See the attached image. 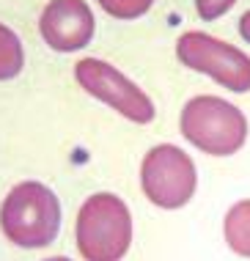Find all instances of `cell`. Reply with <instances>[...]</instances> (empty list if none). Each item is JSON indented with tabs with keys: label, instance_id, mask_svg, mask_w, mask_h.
<instances>
[{
	"label": "cell",
	"instance_id": "7c38bea8",
	"mask_svg": "<svg viewBox=\"0 0 250 261\" xmlns=\"http://www.w3.org/2000/svg\"><path fill=\"white\" fill-rule=\"evenodd\" d=\"M239 36H242V39H245L247 44H250V9H247V11L239 17Z\"/></svg>",
	"mask_w": 250,
	"mask_h": 261
},
{
	"label": "cell",
	"instance_id": "5b68a950",
	"mask_svg": "<svg viewBox=\"0 0 250 261\" xmlns=\"http://www.w3.org/2000/svg\"><path fill=\"white\" fill-rule=\"evenodd\" d=\"M176 58L182 66L212 77L234 94L250 91V55L204 31H187L176 39Z\"/></svg>",
	"mask_w": 250,
	"mask_h": 261
},
{
	"label": "cell",
	"instance_id": "277c9868",
	"mask_svg": "<svg viewBox=\"0 0 250 261\" xmlns=\"http://www.w3.org/2000/svg\"><path fill=\"white\" fill-rule=\"evenodd\" d=\"M140 190L154 206L168 212L182 209L198 190V168L184 149L173 143H157L143 154Z\"/></svg>",
	"mask_w": 250,
	"mask_h": 261
},
{
	"label": "cell",
	"instance_id": "8992f818",
	"mask_svg": "<svg viewBox=\"0 0 250 261\" xmlns=\"http://www.w3.org/2000/svg\"><path fill=\"white\" fill-rule=\"evenodd\" d=\"M74 80L88 96L107 105L124 116L132 124H152L157 116V108L152 96L143 91L138 83H132L124 72H118L113 63L102 58H83L74 66Z\"/></svg>",
	"mask_w": 250,
	"mask_h": 261
},
{
	"label": "cell",
	"instance_id": "4fadbf2b",
	"mask_svg": "<svg viewBox=\"0 0 250 261\" xmlns=\"http://www.w3.org/2000/svg\"><path fill=\"white\" fill-rule=\"evenodd\" d=\"M44 261H71L69 256H49V258H44Z\"/></svg>",
	"mask_w": 250,
	"mask_h": 261
},
{
	"label": "cell",
	"instance_id": "6da1fadb",
	"mask_svg": "<svg viewBox=\"0 0 250 261\" xmlns=\"http://www.w3.org/2000/svg\"><path fill=\"white\" fill-rule=\"evenodd\" d=\"M61 198L44 181H19L0 203V231L11 245L22 250L53 245L61 234Z\"/></svg>",
	"mask_w": 250,
	"mask_h": 261
},
{
	"label": "cell",
	"instance_id": "7a4b0ae2",
	"mask_svg": "<svg viewBox=\"0 0 250 261\" xmlns=\"http://www.w3.org/2000/svg\"><path fill=\"white\" fill-rule=\"evenodd\" d=\"M132 234V212L116 193H94L77 209L74 245L83 261H121Z\"/></svg>",
	"mask_w": 250,
	"mask_h": 261
},
{
	"label": "cell",
	"instance_id": "8fae6325",
	"mask_svg": "<svg viewBox=\"0 0 250 261\" xmlns=\"http://www.w3.org/2000/svg\"><path fill=\"white\" fill-rule=\"evenodd\" d=\"M234 3L237 0H195V11L204 22H214V19H220L223 14L231 11Z\"/></svg>",
	"mask_w": 250,
	"mask_h": 261
},
{
	"label": "cell",
	"instance_id": "ba28073f",
	"mask_svg": "<svg viewBox=\"0 0 250 261\" xmlns=\"http://www.w3.org/2000/svg\"><path fill=\"white\" fill-rule=\"evenodd\" d=\"M223 237L226 245L237 256L250 258V198L237 201L223 217Z\"/></svg>",
	"mask_w": 250,
	"mask_h": 261
},
{
	"label": "cell",
	"instance_id": "30bf717a",
	"mask_svg": "<svg viewBox=\"0 0 250 261\" xmlns=\"http://www.w3.org/2000/svg\"><path fill=\"white\" fill-rule=\"evenodd\" d=\"M99 9L105 14H110L113 19H140L143 14H148V9L154 6V0H96Z\"/></svg>",
	"mask_w": 250,
	"mask_h": 261
},
{
	"label": "cell",
	"instance_id": "52a82bcc",
	"mask_svg": "<svg viewBox=\"0 0 250 261\" xmlns=\"http://www.w3.org/2000/svg\"><path fill=\"white\" fill-rule=\"evenodd\" d=\"M96 31L94 11L85 0H49L39 17V33L55 53H77L91 44Z\"/></svg>",
	"mask_w": 250,
	"mask_h": 261
},
{
	"label": "cell",
	"instance_id": "9c48e42d",
	"mask_svg": "<svg viewBox=\"0 0 250 261\" xmlns=\"http://www.w3.org/2000/svg\"><path fill=\"white\" fill-rule=\"evenodd\" d=\"M25 66V50L19 36L9 25L0 22V83L14 80Z\"/></svg>",
	"mask_w": 250,
	"mask_h": 261
},
{
	"label": "cell",
	"instance_id": "3957f363",
	"mask_svg": "<svg viewBox=\"0 0 250 261\" xmlns=\"http://www.w3.org/2000/svg\"><path fill=\"white\" fill-rule=\"evenodd\" d=\"M247 116L234 102L214 94L187 99L179 116V132L190 146L209 157H231L247 140Z\"/></svg>",
	"mask_w": 250,
	"mask_h": 261
}]
</instances>
